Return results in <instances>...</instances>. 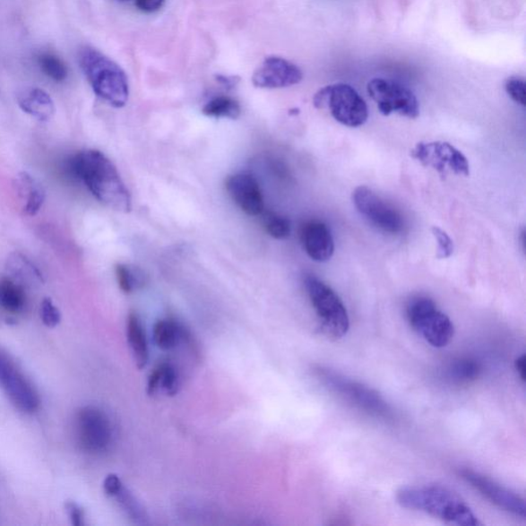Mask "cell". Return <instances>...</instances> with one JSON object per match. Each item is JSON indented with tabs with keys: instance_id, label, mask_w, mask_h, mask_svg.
<instances>
[{
	"instance_id": "31",
	"label": "cell",
	"mask_w": 526,
	"mask_h": 526,
	"mask_svg": "<svg viewBox=\"0 0 526 526\" xmlns=\"http://www.w3.org/2000/svg\"><path fill=\"white\" fill-rule=\"evenodd\" d=\"M432 233L438 242L437 258L445 259L451 257L454 249L451 237L444 229L437 227L432 229Z\"/></svg>"
},
{
	"instance_id": "6",
	"label": "cell",
	"mask_w": 526,
	"mask_h": 526,
	"mask_svg": "<svg viewBox=\"0 0 526 526\" xmlns=\"http://www.w3.org/2000/svg\"><path fill=\"white\" fill-rule=\"evenodd\" d=\"M406 315L413 331L432 347L444 348L452 341L454 334L453 322L431 298H412L406 307Z\"/></svg>"
},
{
	"instance_id": "28",
	"label": "cell",
	"mask_w": 526,
	"mask_h": 526,
	"mask_svg": "<svg viewBox=\"0 0 526 526\" xmlns=\"http://www.w3.org/2000/svg\"><path fill=\"white\" fill-rule=\"evenodd\" d=\"M263 226L268 234L277 240H283L291 234V223L286 217L268 213L263 217Z\"/></svg>"
},
{
	"instance_id": "4",
	"label": "cell",
	"mask_w": 526,
	"mask_h": 526,
	"mask_svg": "<svg viewBox=\"0 0 526 526\" xmlns=\"http://www.w3.org/2000/svg\"><path fill=\"white\" fill-rule=\"evenodd\" d=\"M314 375L325 388L366 415L384 420L392 418V410L389 403L380 392L368 385L324 366H315Z\"/></svg>"
},
{
	"instance_id": "7",
	"label": "cell",
	"mask_w": 526,
	"mask_h": 526,
	"mask_svg": "<svg viewBox=\"0 0 526 526\" xmlns=\"http://www.w3.org/2000/svg\"><path fill=\"white\" fill-rule=\"evenodd\" d=\"M306 289L321 322L323 332L329 338H343L349 329V318L347 308L338 294L315 277L306 279Z\"/></svg>"
},
{
	"instance_id": "21",
	"label": "cell",
	"mask_w": 526,
	"mask_h": 526,
	"mask_svg": "<svg viewBox=\"0 0 526 526\" xmlns=\"http://www.w3.org/2000/svg\"><path fill=\"white\" fill-rule=\"evenodd\" d=\"M153 341L160 349L170 350L186 338L185 328L170 319L160 320L153 327Z\"/></svg>"
},
{
	"instance_id": "15",
	"label": "cell",
	"mask_w": 526,
	"mask_h": 526,
	"mask_svg": "<svg viewBox=\"0 0 526 526\" xmlns=\"http://www.w3.org/2000/svg\"><path fill=\"white\" fill-rule=\"evenodd\" d=\"M227 191L242 211L257 216L263 212L264 203L261 187L249 174H236L226 182Z\"/></svg>"
},
{
	"instance_id": "5",
	"label": "cell",
	"mask_w": 526,
	"mask_h": 526,
	"mask_svg": "<svg viewBox=\"0 0 526 526\" xmlns=\"http://www.w3.org/2000/svg\"><path fill=\"white\" fill-rule=\"evenodd\" d=\"M314 105L315 108L328 110L336 122L349 128L361 127L368 119L366 102L347 83L321 89L314 97Z\"/></svg>"
},
{
	"instance_id": "18",
	"label": "cell",
	"mask_w": 526,
	"mask_h": 526,
	"mask_svg": "<svg viewBox=\"0 0 526 526\" xmlns=\"http://www.w3.org/2000/svg\"><path fill=\"white\" fill-rule=\"evenodd\" d=\"M127 338L137 367L144 368L150 358L149 342L142 320L135 313H131L127 320Z\"/></svg>"
},
{
	"instance_id": "23",
	"label": "cell",
	"mask_w": 526,
	"mask_h": 526,
	"mask_svg": "<svg viewBox=\"0 0 526 526\" xmlns=\"http://www.w3.org/2000/svg\"><path fill=\"white\" fill-rule=\"evenodd\" d=\"M481 371L479 361L471 358H458L447 366L446 375L455 384H470L480 376Z\"/></svg>"
},
{
	"instance_id": "16",
	"label": "cell",
	"mask_w": 526,
	"mask_h": 526,
	"mask_svg": "<svg viewBox=\"0 0 526 526\" xmlns=\"http://www.w3.org/2000/svg\"><path fill=\"white\" fill-rule=\"evenodd\" d=\"M301 243L313 261L326 263L334 254V241L326 224L313 220L304 224L300 231Z\"/></svg>"
},
{
	"instance_id": "8",
	"label": "cell",
	"mask_w": 526,
	"mask_h": 526,
	"mask_svg": "<svg viewBox=\"0 0 526 526\" xmlns=\"http://www.w3.org/2000/svg\"><path fill=\"white\" fill-rule=\"evenodd\" d=\"M74 435L82 451L98 454L108 450L114 431L107 413L97 406L88 405L76 412Z\"/></svg>"
},
{
	"instance_id": "25",
	"label": "cell",
	"mask_w": 526,
	"mask_h": 526,
	"mask_svg": "<svg viewBox=\"0 0 526 526\" xmlns=\"http://www.w3.org/2000/svg\"><path fill=\"white\" fill-rule=\"evenodd\" d=\"M116 273L119 289L125 293H132L145 285L146 277L144 272L137 266L117 264Z\"/></svg>"
},
{
	"instance_id": "36",
	"label": "cell",
	"mask_w": 526,
	"mask_h": 526,
	"mask_svg": "<svg viewBox=\"0 0 526 526\" xmlns=\"http://www.w3.org/2000/svg\"><path fill=\"white\" fill-rule=\"evenodd\" d=\"M115 2H116V3H122V4H125V3H129V2H131V0H115Z\"/></svg>"
},
{
	"instance_id": "33",
	"label": "cell",
	"mask_w": 526,
	"mask_h": 526,
	"mask_svg": "<svg viewBox=\"0 0 526 526\" xmlns=\"http://www.w3.org/2000/svg\"><path fill=\"white\" fill-rule=\"evenodd\" d=\"M137 8L146 13H157L165 4V0H135Z\"/></svg>"
},
{
	"instance_id": "14",
	"label": "cell",
	"mask_w": 526,
	"mask_h": 526,
	"mask_svg": "<svg viewBox=\"0 0 526 526\" xmlns=\"http://www.w3.org/2000/svg\"><path fill=\"white\" fill-rule=\"evenodd\" d=\"M303 77V72L294 63L272 56L255 70L252 82L259 89H283L297 85Z\"/></svg>"
},
{
	"instance_id": "35",
	"label": "cell",
	"mask_w": 526,
	"mask_h": 526,
	"mask_svg": "<svg viewBox=\"0 0 526 526\" xmlns=\"http://www.w3.org/2000/svg\"><path fill=\"white\" fill-rule=\"evenodd\" d=\"M515 368L517 370L518 375L521 376L522 381L525 382V355H522L518 357L515 361Z\"/></svg>"
},
{
	"instance_id": "20",
	"label": "cell",
	"mask_w": 526,
	"mask_h": 526,
	"mask_svg": "<svg viewBox=\"0 0 526 526\" xmlns=\"http://www.w3.org/2000/svg\"><path fill=\"white\" fill-rule=\"evenodd\" d=\"M17 187L21 196L25 201L24 212L28 216H35L44 205L46 193L31 175L23 172L17 178Z\"/></svg>"
},
{
	"instance_id": "34",
	"label": "cell",
	"mask_w": 526,
	"mask_h": 526,
	"mask_svg": "<svg viewBox=\"0 0 526 526\" xmlns=\"http://www.w3.org/2000/svg\"><path fill=\"white\" fill-rule=\"evenodd\" d=\"M66 511L70 517V521H72L73 525L81 526L83 524V519H85V515H83V511L79 506L73 502H68L66 504Z\"/></svg>"
},
{
	"instance_id": "29",
	"label": "cell",
	"mask_w": 526,
	"mask_h": 526,
	"mask_svg": "<svg viewBox=\"0 0 526 526\" xmlns=\"http://www.w3.org/2000/svg\"><path fill=\"white\" fill-rule=\"evenodd\" d=\"M504 90L512 100L525 107L526 88L522 77L512 76L504 82Z\"/></svg>"
},
{
	"instance_id": "2",
	"label": "cell",
	"mask_w": 526,
	"mask_h": 526,
	"mask_svg": "<svg viewBox=\"0 0 526 526\" xmlns=\"http://www.w3.org/2000/svg\"><path fill=\"white\" fill-rule=\"evenodd\" d=\"M396 499L403 508L423 512L452 524L479 526L482 523L461 497L440 486L409 487L399 489Z\"/></svg>"
},
{
	"instance_id": "32",
	"label": "cell",
	"mask_w": 526,
	"mask_h": 526,
	"mask_svg": "<svg viewBox=\"0 0 526 526\" xmlns=\"http://www.w3.org/2000/svg\"><path fill=\"white\" fill-rule=\"evenodd\" d=\"M123 487L121 479L116 474H109L103 482L104 492L110 497L114 496Z\"/></svg>"
},
{
	"instance_id": "22",
	"label": "cell",
	"mask_w": 526,
	"mask_h": 526,
	"mask_svg": "<svg viewBox=\"0 0 526 526\" xmlns=\"http://www.w3.org/2000/svg\"><path fill=\"white\" fill-rule=\"evenodd\" d=\"M26 306V293L22 286L10 279H0V308L10 314H18Z\"/></svg>"
},
{
	"instance_id": "10",
	"label": "cell",
	"mask_w": 526,
	"mask_h": 526,
	"mask_svg": "<svg viewBox=\"0 0 526 526\" xmlns=\"http://www.w3.org/2000/svg\"><path fill=\"white\" fill-rule=\"evenodd\" d=\"M0 388L20 411L33 413L39 409L37 389L4 349H0Z\"/></svg>"
},
{
	"instance_id": "11",
	"label": "cell",
	"mask_w": 526,
	"mask_h": 526,
	"mask_svg": "<svg viewBox=\"0 0 526 526\" xmlns=\"http://www.w3.org/2000/svg\"><path fill=\"white\" fill-rule=\"evenodd\" d=\"M353 202L358 212L384 233L396 235L404 229V220L395 207L377 195L367 186H359L353 193Z\"/></svg>"
},
{
	"instance_id": "26",
	"label": "cell",
	"mask_w": 526,
	"mask_h": 526,
	"mask_svg": "<svg viewBox=\"0 0 526 526\" xmlns=\"http://www.w3.org/2000/svg\"><path fill=\"white\" fill-rule=\"evenodd\" d=\"M39 66L48 79L56 82H62L67 79L68 69L57 55L43 53L38 57Z\"/></svg>"
},
{
	"instance_id": "1",
	"label": "cell",
	"mask_w": 526,
	"mask_h": 526,
	"mask_svg": "<svg viewBox=\"0 0 526 526\" xmlns=\"http://www.w3.org/2000/svg\"><path fill=\"white\" fill-rule=\"evenodd\" d=\"M68 168L101 204L117 212L131 211V194L116 166L102 152L85 151L77 153L69 160Z\"/></svg>"
},
{
	"instance_id": "19",
	"label": "cell",
	"mask_w": 526,
	"mask_h": 526,
	"mask_svg": "<svg viewBox=\"0 0 526 526\" xmlns=\"http://www.w3.org/2000/svg\"><path fill=\"white\" fill-rule=\"evenodd\" d=\"M179 375L170 362H161L152 370L147 382V392L154 395L164 391L168 395H175L178 391Z\"/></svg>"
},
{
	"instance_id": "13",
	"label": "cell",
	"mask_w": 526,
	"mask_h": 526,
	"mask_svg": "<svg viewBox=\"0 0 526 526\" xmlns=\"http://www.w3.org/2000/svg\"><path fill=\"white\" fill-rule=\"evenodd\" d=\"M458 473L462 480L470 484L495 506L516 517L525 518L526 508L523 497L472 469L460 468Z\"/></svg>"
},
{
	"instance_id": "12",
	"label": "cell",
	"mask_w": 526,
	"mask_h": 526,
	"mask_svg": "<svg viewBox=\"0 0 526 526\" xmlns=\"http://www.w3.org/2000/svg\"><path fill=\"white\" fill-rule=\"evenodd\" d=\"M411 157L425 167L432 168L442 177L450 172L469 177L470 165L467 158L451 143L420 142L411 151Z\"/></svg>"
},
{
	"instance_id": "3",
	"label": "cell",
	"mask_w": 526,
	"mask_h": 526,
	"mask_svg": "<svg viewBox=\"0 0 526 526\" xmlns=\"http://www.w3.org/2000/svg\"><path fill=\"white\" fill-rule=\"evenodd\" d=\"M79 63L94 93L111 107L121 108L129 100V82L121 66L94 47H83Z\"/></svg>"
},
{
	"instance_id": "30",
	"label": "cell",
	"mask_w": 526,
	"mask_h": 526,
	"mask_svg": "<svg viewBox=\"0 0 526 526\" xmlns=\"http://www.w3.org/2000/svg\"><path fill=\"white\" fill-rule=\"evenodd\" d=\"M40 317L47 327H56L61 321V314L58 307L53 304L52 299L45 298L40 305Z\"/></svg>"
},
{
	"instance_id": "24",
	"label": "cell",
	"mask_w": 526,
	"mask_h": 526,
	"mask_svg": "<svg viewBox=\"0 0 526 526\" xmlns=\"http://www.w3.org/2000/svg\"><path fill=\"white\" fill-rule=\"evenodd\" d=\"M203 114L217 118L237 119L241 116V107L233 98L220 96L205 105Z\"/></svg>"
},
{
	"instance_id": "17",
	"label": "cell",
	"mask_w": 526,
	"mask_h": 526,
	"mask_svg": "<svg viewBox=\"0 0 526 526\" xmlns=\"http://www.w3.org/2000/svg\"><path fill=\"white\" fill-rule=\"evenodd\" d=\"M18 104L26 114L48 122L55 115V104L52 97L39 88H26L18 96Z\"/></svg>"
},
{
	"instance_id": "9",
	"label": "cell",
	"mask_w": 526,
	"mask_h": 526,
	"mask_svg": "<svg viewBox=\"0 0 526 526\" xmlns=\"http://www.w3.org/2000/svg\"><path fill=\"white\" fill-rule=\"evenodd\" d=\"M367 91L384 116L398 114L409 118H417L419 116L417 96L400 82L374 79L368 82Z\"/></svg>"
},
{
	"instance_id": "27",
	"label": "cell",
	"mask_w": 526,
	"mask_h": 526,
	"mask_svg": "<svg viewBox=\"0 0 526 526\" xmlns=\"http://www.w3.org/2000/svg\"><path fill=\"white\" fill-rule=\"evenodd\" d=\"M112 497H115L119 507L125 511V513L127 514L133 522L142 524L146 522L147 517L142 504L136 501L134 496L131 495L125 486Z\"/></svg>"
}]
</instances>
